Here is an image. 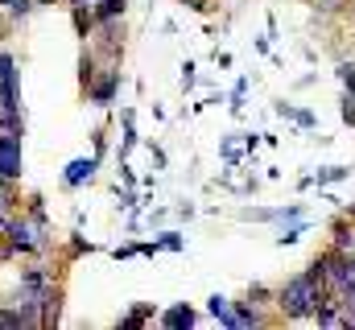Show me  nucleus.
Returning a JSON list of instances; mask_svg holds the SVG:
<instances>
[{
    "instance_id": "1",
    "label": "nucleus",
    "mask_w": 355,
    "mask_h": 330,
    "mask_svg": "<svg viewBox=\"0 0 355 330\" xmlns=\"http://www.w3.org/2000/svg\"><path fill=\"white\" fill-rule=\"evenodd\" d=\"M322 297H327V289H322L310 272H302V277H289V281L277 289V310H281L289 322H302V318H310V314L318 310Z\"/></svg>"
},
{
    "instance_id": "20",
    "label": "nucleus",
    "mask_w": 355,
    "mask_h": 330,
    "mask_svg": "<svg viewBox=\"0 0 355 330\" xmlns=\"http://www.w3.org/2000/svg\"><path fill=\"white\" fill-rule=\"evenodd\" d=\"M293 120H297L302 128H314V116H310V112H293Z\"/></svg>"
},
{
    "instance_id": "12",
    "label": "nucleus",
    "mask_w": 355,
    "mask_h": 330,
    "mask_svg": "<svg viewBox=\"0 0 355 330\" xmlns=\"http://www.w3.org/2000/svg\"><path fill=\"white\" fill-rule=\"evenodd\" d=\"M207 310H211V314H215V318H219L223 327H232V302H227L223 293H215V297L207 302Z\"/></svg>"
},
{
    "instance_id": "15",
    "label": "nucleus",
    "mask_w": 355,
    "mask_h": 330,
    "mask_svg": "<svg viewBox=\"0 0 355 330\" xmlns=\"http://www.w3.org/2000/svg\"><path fill=\"white\" fill-rule=\"evenodd\" d=\"M0 327H4V330H21V327H25L21 310H17V306H12V310H4V306H0Z\"/></svg>"
},
{
    "instance_id": "23",
    "label": "nucleus",
    "mask_w": 355,
    "mask_h": 330,
    "mask_svg": "<svg viewBox=\"0 0 355 330\" xmlns=\"http://www.w3.org/2000/svg\"><path fill=\"white\" fill-rule=\"evenodd\" d=\"M182 4H186V8H194V12H202V8H207V0H182Z\"/></svg>"
},
{
    "instance_id": "17",
    "label": "nucleus",
    "mask_w": 355,
    "mask_h": 330,
    "mask_svg": "<svg viewBox=\"0 0 355 330\" xmlns=\"http://www.w3.org/2000/svg\"><path fill=\"white\" fill-rule=\"evenodd\" d=\"M153 244H157V248H170V252H178V248H182V236H178V232H162V236H157Z\"/></svg>"
},
{
    "instance_id": "7",
    "label": "nucleus",
    "mask_w": 355,
    "mask_h": 330,
    "mask_svg": "<svg viewBox=\"0 0 355 330\" xmlns=\"http://www.w3.org/2000/svg\"><path fill=\"white\" fill-rule=\"evenodd\" d=\"M124 8H128V0H95L91 4L95 21H116V17H124Z\"/></svg>"
},
{
    "instance_id": "3",
    "label": "nucleus",
    "mask_w": 355,
    "mask_h": 330,
    "mask_svg": "<svg viewBox=\"0 0 355 330\" xmlns=\"http://www.w3.org/2000/svg\"><path fill=\"white\" fill-rule=\"evenodd\" d=\"M4 240L12 244L17 256H21V252H25V256H33V252H37V223H33L29 215H12V219H8V227H4Z\"/></svg>"
},
{
    "instance_id": "19",
    "label": "nucleus",
    "mask_w": 355,
    "mask_h": 330,
    "mask_svg": "<svg viewBox=\"0 0 355 330\" xmlns=\"http://www.w3.org/2000/svg\"><path fill=\"white\" fill-rule=\"evenodd\" d=\"M272 112H277V116H285V120H293V112H297V107H293V103H285V99H281V103H277V107H272Z\"/></svg>"
},
{
    "instance_id": "18",
    "label": "nucleus",
    "mask_w": 355,
    "mask_h": 330,
    "mask_svg": "<svg viewBox=\"0 0 355 330\" xmlns=\"http://www.w3.org/2000/svg\"><path fill=\"white\" fill-rule=\"evenodd\" d=\"M339 79L347 82V87H355V62H343V67H339Z\"/></svg>"
},
{
    "instance_id": "10",
    "label": "nucleus",
    "mask_w": 355,
    "mask_h": 330,
    "mask_svg": "<svg viewBox=\"0 0 355 330\" xmlns=\"http://www.w3.org/2000/svg\"><path fill=\"white\" fill-rule=\"evenodd\" d=\"M21 190H17V177H0V215H12Z\"/></svg>"
},
{
    "instance_id": "16",
    "label": "nucleus",
    "mask_w": 355,
    "mask_h": 330,
    "mask_svg": "<svg viewBox=\"0 0 355 330\" xmlns=\"http://www.w3.org/2000/svg\"><path fill=\"white\" fill-rule=\"evenodd\" d=\"M302 232H306V223H302V219H297V227H289V232H281V236H277V244H281V248L297 244V240H302Z\"/></svg>"
},
{
    "instance_id": "13",
    "label": "nucleus",
    "mask_w": 355,
    "mask_h": 330,
    "mask_svg": "<svg viewBox=\"0 0 355 330\" xmlns=\"http://www.w3.org/2000/svg\"><path fill=\"white\" fill-rule=\"evenodd\" d=\"M347 173H352V169H343V165H327V169H318L314 182H318V186H331V182H343Z\"/></svg>"
},
{
    "instance_id": "22",
    "label": "nucleus",
    "mask_w": 355,
    "mask_h": 330,
    "mask_svg": "<svg viewBox=\"0 0 355 330\" xmlns=\"http://www.w3.org/2000/svg\"><path fill=\"white\" fill-rule=\"evenodd\" d=\"M182 87H194V67H190V62L182 67Z\"/></svg>"
},
{
    "instance_id": "9",
    "label": "nucleus",
    "mask_w": 355,
    "mask_h": 330,
    "mask_svg": "<svg viewBox=\"0 0 355 330\" xmlns=\"http://www.w3.org/2000/svg\"><path fill=\"white\" fill-rule=\"evenodd\" d=\"M71 21H75L79 37H91V33H95V12H91V4H75V8H71Z\"/></svg>"
},
{
    "instance_id": "8",
    "label": "nucleus",
    "mask_w": 355,
    "mask_h": 330,
    "mask_svg": "<svg viewBox=\"0 0 355 330\" xmlns=\"http://www.w3.org/2000/svg\"><path fill=\"white\" fill-rule=\"evenodd\" d=\"M194 318H198V314H194L190 306H174V310H166V314H162V327H170V330L194 327Z\"/></svg>"
},
{
    "instance_id": "24",
    "label": "nucleus",
    "mask_w": 355,
    "mask_h": 330,
    "mask_svg": "<svg viewBox=\"0 0 355 330\" xmlns=\"http://www.w3.org/2000/svg\"><path fill=\"white\" fill-rule=\"evenodd\" d=\"M347 215H352V219H355V207H347Z\"/></svg>"
},
{
    "instance_id": "2",
    "label": "nucleus",
    "mask_w": 355,
    "mask_h": 330,
    "mask_svg": "<svg viewBox=\"0 0 355 330\" xmlns=\"http://www.w3.org/2000/svg\"><path fill=\"white\" fill-rule=\"evenodd\" d=\"M21 71L17 58L0 50V112H21Z\"/></svg>"
},
{
    "instance_id": "14",
    "label": "nucleus",
    "mask_w": 355,
    "mask_h": 330,
    "mask_svg": "<svg viewBox=\"0 0 355 330\" xmlns=\"http://www.w3.org/2000/svg\"><path fill=\"white\" fill-rule=\"evenodd\" d=\"M149 318H153V306H132V314L120 318V327H145Z\"/></svg>"
},
{
    "instance_id": "6",
    "label": "nucleus",
    "mask_w": 355,
    "mask_h": 330,
    "mask_svg": "<svg viewBox=\"0 0 355 330\" xmlns=\"http://www.w3.org/2000/svg\"><path fill=\"white\" fill-rule=\"evenodd\" d=\"M95 169H99V157H95V153H91V157H75V162H67V169H62V186H67V190H79L83 182L95 177Z\"/></svg>"
},
{
    "instance_id": "11",
    "label": "nucleus",
    "mask_w": 355,
    "mask_h": 330,
    "mask_svg": "<svg viewBox=\"0 0 355 330\" xmlns=\"http://www.w3.org/2000/svg\"><path fill=\"white\" fill-rule=\"evenodd\" d=\"M335 248L355 252V227H347V219H335Z\"/></svg>"
},
{
    "instance_id": "21",
    "label": "nucleus",
    "mask_w": 355,
    "mask_h": 330,
    "mask_svg": "<svg viewBox=\"0 0 355 330\" xmlns=\"http://www.w3.org/2000/svg\"><path fill=\"white\" fill-rule=\"evenodd\" d=\"M107 153V137L103 132H95V157H103Z\"/></svg>"
},
{
    "instance_id": "5",
    "label": "nucleus",
    "mask_w": 355,
    "mask_h": 330,
    "mask_svg": "<svg viewBox=\"0 0 355 330\" xmlns=\"http://www.w3.org/2000/svg\"><path fill=\"white\" fill-rule=\"evenodd\" d=\"M21 137L25 132H0V177H21V169H25Z\"/></svg>"
},
{
    "instance_id": "4",
    "label": "nucleus",
    "mask_w": 355,
    "mask_h": 330,
    "mask_svg": "<svg viewBox=\"0 0 355 330\" xmlns=\"http://www.w3.org/2000/svg\"><path fill=\"white\" fill-rule=\"evenodd\" d=\"M120 82H124V79H120V67H116V62H107V67H103V71H99V75H95V79H91L87 87H83V91H87V99H91V103L107 107V103L116 99Z\"/></svg>"
}]
</instances>
